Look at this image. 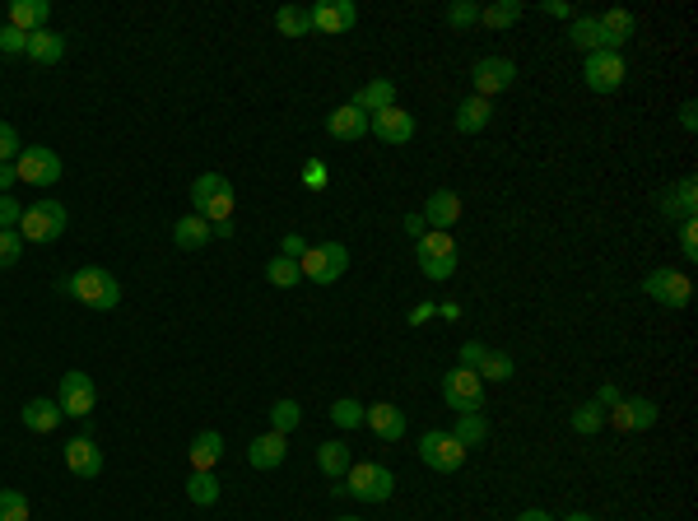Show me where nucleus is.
I'll list each match as a JSON object with an SVG mask.
<instances>
[{
  "instance_id": "43",
  "label": "nucleus",
  "mask_w": 698,
  "mask_h": 521,
  "mask_svg": "<svg viewBox=\"0 0 698 521\" xmlns=\"http://www.w3.org/2000/svg\"><path fill=\"white\" fill-rule=\"evenodd\" d=\"M0 521H28V498L19 489H0Z\"/></svg>"
},
{
  "instance_id": "50",
  "label": "nucleus",
  "mask_w": 698,
  "mask_h": 521,
  "mask_svg": "<svg viewBox=\"0 0 698 521\" xmlns=\"http://www.w3.org/2000/svg\"><path fill=\"white\" fill-rule=\"evenodd\" d=\"M280 256H289V261H303V256H308V242H303V233H284Z\"/></svg>"
},
{
  "instance_id": "32",
  "label": "nucleus",
  "mask_w": 698,
  "mask_h": 521,
  "mask_svg": "<svg viewBox=\"0 0 698 521\" xmlns=\"http://www.w3.org/2000/svg\"><path fill=\"white\" fill-rule=\"evenodd\" d=\"M452 438L461 442V447H484V438H489V419L480 415V410H466V415H457V428H452Z\"/></svg>"
},
{
  "instance_id": "22",
  "label": "nucleus",
  "mask_w": 698,
  "mask_h": 521,
  "mask_svg": "<svg viewBox=\"0 0 698 521\" xmlns=\"http://www.w3.org/2000/svg\"><path fill=\"white\" fill-rule=\"evenodd\" d=\"M596 24H601V38H605V52H615V47H624V42L638 33V19H633L629 10H605L596 14Z\"/></svg>"
},
{
  "instance_id": "16",
  "label": "nucleus",
  "mask_w": 698,
  "mask_h": 521,
  "mask_svg": "<svg viewBox=\"0 0 698 521\" xmlns=\"http://www.w3.org/2000/svg\"><path fill=\"white\" fill-rule=\"evenodd\" d=\"M312 28H317V33H331V38H336V33H349V28L359 24V5H354V0H322V5H312Z\"/></svg>"
},
{
  "instance_id": "15",
  "label": "nucleus",
  "mask_w": 698,
  "mask_h": 521,
  "mask_svg": "<svg viewBox=\"0 0 698 521\" xmlns=\"http://www.w3.org/2000/svg\"><path fill=\"white\" fill-rule=\"evenodd\" d=\"M368 131H373L382 145H410L419 126H415V117H410L405 107H387V112L368 117Z\"/></svg>"
},
{
  "instance_id": "2",
  "label": "nucleus",
  "mask_w": 698,
  "mask_h": 521,
  "mask_svg": "<svg viewBox=\"0 0 698 521\" xmlns=\"http://www.w3.org/2000/svg\"><path fill=\"white\" fill-rule=\"evenodd\" d=\"M66 289L80 298L84 308H94V312H112V308L121 303L117 275H112V270H103V266H80V270H75V275L66 280Z\"/></svg>"
},
{
  "instance_id": "28",
  "label": "nucleus",
  "mask_w": 698,
  "mask_h": 521,
  "mask_svg": "<svg viewBox=\"0 0 698 521\" xmlns=\"http://www.w3.org/2000/svg\"><path fill=\"white\" fill-rule=\"evenodd\" d=\"M47 14H52L47 0H14L10 5V28H19V33H38V28H47Z\"/></svg>"
},
{
  "instance_id": "12",
  "label": "nucleus",
  "mask_w": 698,
  "mask_h": 521,
  "mask_svg": "<svg viewBox=\"0 0 698 521\" xmlns=\"http://www.w3.org/2000/svg\"><path fill=\"white\" fill-rule=\"evenodd\" d=\"M443 396L447 405L457 410V415H466V410H480L484 405V382L480 373H470V368H452V373H443Z\"/></svg>"
},
{
  "instance_id": "1",
  "label": "nucleus",
  "mask_w": 698,
  "mask_h": 521,
  "mask_svg": "<svg viewBox=\"0 0 698 521\" xmlns=\"http://www.w3.org/2000/svg\"><path fill=\"white\" fill-rule=\"evenodd\" d=\"M191 205H196L191 214H201L210 228L229 224L233 219V182L224 173H201L191 182Z\"/></svg>"
},
{
  "instance_id": "41",
  "label": "nucleus",
  "mask_w": 698,
  "mask_h": 521,
  "mask_svg": "<svg viewBox=\"0 0 698 521\" xmlns=\"http://www.w3.org/2000/svg\"><path fill=\"white\" fill-rule=\"evenodd\" d=\"M331 424H336V428H363V401L340 396V401L331 405Z\"/></svg>"
},
{
  "instance_id": "36",
  "label": "nucleus",
  "mask_w": 698,
  "mask_h": 521,
  "mask_svg": "<svg viewBox=\"0 0 698 521\" xmlns=\"http://www.w3.org/2000/svg\"><path fill=\"white\" fill-rule=\"evenodd\" d=\"M568 38L578 42L582 52H605V38H601V24H596V14H578V19H573V33H568Z\"/></svg>"
},
{
  "instance_id": "37",
  "label": "nucleus",
  "mask_w": 698,
  "mask_h": 521,
  "mask_svg": "<svg viewBox=\"0 0 698 521\" xmlns=\"http://www.w3.org/2000/svg\"><path fill=\"white\" fill-rule=\"evenodd\" d=\"M475 373H480V382H508V377L517 373V363H512V354H498V349H489Z\"/></svg>"
},
{
  "instance_id": "20",
  "label": "nucleus",
  "mask_w": 698,
  "mask_h": 521,
  "mask_svg": "<svg viewBox=\"0 0 698 521\" xmlns=\"http://www.w3.org/2000/svg\"><path fill=\"white\" fill-rule=\"evenodd\" d=\"M661 214H671V219H680V224H689L698 210V182L694 177H685V182H675L671 191H661Z\"/></svg>"
},
{
  "instance_id": "53",
  "label": "nucleus",
  "mask_w": 698,
  "mask_h": 521,
  "mask_svg": "<svg viewBox=\"0 0 698 521\" xmlns=\"http://www.w3.org/2000/svg\"><path fill=\"white\" fill-rule=\"evenodd\" d=\"M540 10L550 14V19H573V5H568V0H545Z\"/></svg>"
},
{
  "instance_id": "30",
  "label": "nucleus",
  "mask_w": 698,
  "mask_h": 521,
  "mask_svg": "<svg viewBox=\"0 0 698 521\" xmlns=\"http://www.w3.org/2000/svg\"><path fill=\"white\" fill-rule=\"evenodd\" d=\"M317 466H322L326 480H345L349 466H354V456H349L345 442L331 438V442H322V447H317Z\"/></svg>"
},
{
  "instance_id": "48",
  "label": "nucleus",
  "mask_w": 698,
  "mask_h": 521,
  "mask_svg": "<svg viewBox=\"0 0 698 521\" xmlns=\"http://www.w3.org/2000/svg\"><path fill=\"white\" fill-rule=\"evenodd\" d=\"M680 252H685V261H694V256H698V219L680 224Z\"/></svg>"
},
{
  "instance_id": "38",
  "label": "nucleus",
  "mask_w": 698,
  "mask_h": 521,
  "mask_svg": "<svg viewBox=\"0 0 698 521\" xmlns=\"http://www.w3.org/2000/svg\"><path fill=\"white\" fill-rule=\"evenodd\" d=\"M266 280L275 284V289H294V284L303 280V266L289 261V256H275V261H266Z\"/></svg>"
},
{
  "instance_id": "59",
  "label": "nucleus",
  "mask_w": 698,
  "mask_h": 521,
  "mask_svg": "<svg viewBox=\"0 0 698 521\" xmlns=\"http://www.w3.org/2000/svg\"><path fill=\"white\" fill-rule=\"evenodd\" d=\"M438 317H443V321H461V308H457V303H443V308H438Z\"/></svg>"
},
{
  "instance_id": "34",
  "label": "nucleus",
  "mask_w": 698,
  "mask_h": 521,
  "mask_svg": "<svg viewBox=\"0 0 698 521\" xmlns=\"http://www.w3.org/2000/svg\"><path fill=\"white\" fill-rule=\"evenodd\" d=\"M187 498L196 503V508H215V503H219V480H215V470H191Z\"/></svg>"
},
{
  "instance_id": "25",
  "label": "nucleus",
  "mask_w": 698,
  "mask_h": 521,
  "mask_svg": "<svg viewBox=\"0 0 698 521\" xmlns=\"http://www.w3.org/2000/svg\"><path fill=\"white\" fill-rule=\"evenodd\" d=\"M28 61H38V66H56L61 56H66V38L52 33V28H38V33H28Z\"/></svg>"
},
{
  "instance_id": "11",
  "label": "nucleus",
  "mask_w": 698,
  "mask_h": 521,
  "mask_svg": "<svg viewBox=\"0 0 698 521\" xmlns=\"http://www.w3.org/2000/svg\"><path fill=\"white\" fill-rule=\"evenodd\" d=\"M94 401H98V391H94V377L89 373H66L61 377V387H56V405H61V415L70 419H84V415H94Z\"/></svg>"
},
{
  "instance_id": "51",
  "label": "nucleus",
  "mask_w": 698,
  "mask_h": 521,
  "mask_svg": "<svg viewBox=\"0 0 698 521\" xmlns=\"http://www.w3.org/2000/svg\"><path fill=\"white\" fill-rule=\"evenodd\" d=\"M619 401H624V391H619L615 387V382H605V387L601 391H596V405H601V410H615V405Z\"/></svg>"
},
{
  "instance_id": "29",
  "label": "nucleus",
  "mask_w": 698,
  "mask_h": 521,
  "mask_svg": "<svg viewBox=\"0 0 698 521\" xmlns=\"http://www.w3.org/2000/svg\"><path fill=\"white\" fill-rule=\"evenodd\" d=\"M489 121H494V107H489V98H475V94H470L466 103L457 107V131H461V135H480Z\"/></svg>"
},
{
  "instance_id": "39",
  "label": "nucleus",
  "mask_w": 698,
  "mask_h": 521,
  "mask_svg": "<svg viewBox=\"0 0 698 521\" xmlns=\"http://www.w3.org/2000/svg\"><path fill=\"white\" fill-rule=\"evenodd\" d=\"M298 424H303V405H298V401H275V405H270V428H275V433L289 438Z\"/></svg>"
},
{
  "instance_id": "9",
  "label": "nucleus",
  "mask_w": 698,
  "mask_h": 521,
  "mask_svg": "<svg viewBox=\"0 0 698 521\" xmlns=\"http://www.w3.org/2000/svg\"><path fill=\"white\" fill-rule=\"evenodd\" d=\"M298 266H303V280H312V284H336L340 275L349 270V252L340 247V242H317V247H308V256H303Z\"/></svg>"
},
{
  "instance_id": "17",
  "label": "nucleus",
  "mask_w": 698,
  "mask_h": 521,
  "mask_svg": "<svg viewBox=\"0 0 698 521\" xmlns=\"http://www.w3.org/2000/svg\"><path fill=\"white\" fill-rule=\"evenodd\" d=\"M363 428H373L382 442H401L405 438V410H396L391 401L363 405Z\"/></svg>"
},
{
  "instance_id": "33",
  "label": "nucleus",
  "mask_w": 698,
  "mask_h": 521,
  "mask_svg": "<svg viewBox=\"0 0 698 521\" xmlns=\"http://www.w3.org/2000/svg\"><path fill=\"white\" fill-rule=\"evenodd\" d=\"M526 14L522 0H494V5H480V24L484 28H512Z\"/></svg>"
},
{
  "instance_id": "56",
  "label": "nucleus",
  "mask_w": 698,
  "mask_h": 521,
  "mask_svg": "<svg viewBox=\"0 0 698 521\" xmlns=\"http://www.w3.org/2000/svg\"><path fill=\"white\" fill-rule=\"evenodd\" d=\"M680 126H685V131H694V126H698V107L694 103L680 107Z\"/></svg>"
},
{
  "instance_id": "13",
  "label": "nucleus",
  "mask_w": 698,
  "mask_h": 521,
  "mask_svg": "<svg viewBox=\"0 0 698 521\" xmlns=\"http://www.w3.org/2000/svg\"><path fill=\"white\" fill-rule=\"evenodd\" d=\"M470 80H475V98H494L517 84V66H512L508 56H480L475 70H470Z\"/></svg>"
},
{
  "instance_id": "8",
  "label": "nucleus",
  "mask_w": 698,
  "mask_h": 521,
  "mask_svg": "<svg viewBox=\"0 0 698 521\" xmlns=\"http://www.w3.org/2000/svg\"><path fill=\"white\" fill-rule=\"evenodd\" d=\"M419 461L429 470H438V475H452V470L466 466V447H461L452 433H443V428H429V433L419 438Z\"/></svg>"
},
{
  "instance_id": "4",
  "label": "nucleus",
  "mask_w": 698,
  "mask_h": 521,
  "mask_svg": "<svg viewBox=\"0 0 698 521\" xmlns=\"http://www.w3.org/2000/svg\"><path fill=\"white\" fill-rule=\"evenodd\" d=\"M66 205L61 201H38V205H28L24 219H19V238L24 242H56L61 233H66Z\"/></svg>"
},
{
  "instance_id": "55",
  "label": "nucleus",
  "mask_w": 698,
  "mask_h": 521,
  "mask_svg": "<svg viewBox=\"0 0 698 521\" xmlns=\"http://www.w3.org/2000/svg\"><path fill=\"white\" fill-rule=\"evenodd\" d=\"M433 312H438L433 303H419V308H410V326H424V321H429Z\"/></svg>"
},
{
  "instance_id": "10",
  "label": "nucleus",
  "mask_w": 698,
  "mask_h": 521,
  "mask_svg": "<svg viewBox=\"0 0 698 521\" xmlns=\"http://www.w3.org/2000/svg\"><path fill=\"white\" fill-rule=\"evenodd\" d=\"M629 66H624V56L619 52H591L582 61V84H587L591 94H615L619 84H624Z\"/></svg>"
},
{
  "instance_id": "35",
  "label": "nucleus",
  "mask_w": 698,
  "mask_h": 521,
  "mask_svg": "<svg viewBox=\"0 0 698 521\" xmlns=\"http://www.w3.org/2000/svg\"><path fill=\"white\" fill-rule=\"evenodd\" d=\"M275 28H280L284 38H303V33H312V14L303 5H280L275 10Z\"/></svg>"
},
{
  "instance_id": "5",
  "label": "nucleus",
  "mask_w": 698,
  "mask_h": 521,
  "mask_svg": "<svg viewBox=\"0 0 698 521\" xmlns=\"http://www.w3.org/2000/svg\"><path fill=\"white\" fill-rule=\"evenodd\" d=\"M345 489H349V498H359V503H387V498L396 494V475H391L387 466H377V461H363V466H349Z\"/></svg>"
},
{
  "instance_id": "57",
  "label": "nucleus",
  "mask_w": 698,
  "mask_h": 521,
  "mask_svg": "<svg viewBox=\"0 0 698 521\" xmlns=\"http://www.w3.org/2000/svg\"><path fill=\"white\" fill-rule=\"evenodd\" d=\"M10 182H14V163H0V196H10Z\"/></svg>"
},
{
  "instance_id": "31",
  "label": "nucleus",
  "mask_w": 698,
  "mask_h": 521,
  "mask_svg": "<svg viewBox=\"0 0 698 521\" xmlns=\"http://www.w3.org/2000/svg\"><path fill=\"white\" fill-rule=\"evenodd\" d=\"M61 405L47 401V396H33V401L24 405V428H33V433H52L56 424H61Z\"/></svg>"
},
{
  "instance_id": "27",
  "label": "nucleus",
  "mask_w": 698,
  "mask_h": 521,
  "mask_svg": "<svg viewBox=\"0 0 698 521\" xmlns=\"http://www.w3.org/2000/svg\"><path fill=\"white\" fill-rule=\"evenodd\" d=\"M215 238V228L205 224L201 214H182L173 224V242L182 247V252H196V247H205V242Z\"/></svg>"
},
{
  "instance_id": "7",
  "label": "nucleus",
  "mask_w": 698,
  "mask_h": 521,
  "mask_svg": "<svg viewBox=\"0 0 698 521\" xmlns=\"http://www.w3.org/2000/svg\"><path fill=\"white\" fill-rule=\"evenodd\" d=\"M643 294L652 298V303H661V308H689V298H694V284H689L685 270H671V266H661L652 270L643 280Z\"/></svg>"
},
{
  "instance_id": "49",
  "label": "nucleus",
  "mask_w": 698,
  "mask_h": 521,
  "mask_svg": "<svg viewBox=\"0 0 698 521\" xmlns=\"http://www.w3.org/2000/svg\"><path fill=\"white\" fill-rule=\"evenodd\" d=\"M484 354H489V349H484L480 340H466V345H461V368H470V373H475V368L484 363Z\"/></svg>"
},
{
  "instance_id": "18",
  "label": "nucleus",
  "mask_w": 698,
  "mask_h": 521,
  "mask_svg": "<svg viewBox=\"0 0 698 521\" xmlns=\"http://www.w3.org/2000/svg\"><path fill=\"white\" fill-rule=\"evenodd\" d=\"M66 466L70 475H80V480H98L103 475V452H98L94 438H70L66 442Z\"/></svg>"
},
{
  "instance_id": "61",
  "label": "nucleus",
  "mask_w": 698,
  "mask_h": 521,
  "mask_svg": "<svg viewBox=\"0 0 698 521\" xmlns=\"http://www.w3.org/2000/svg\"><path fill=\"white\" fill-rule=\"evenodd\" d=\"M336 521H359V517H336Z\"/></svg>"
},
{
  "instance_id": "58",
  "label": "nucleus",
  "mask_w": 698,
  "mask_h": 521,
  "mask_svg": "<svg viewBox=\"0 0 698 521\" xmlns=\"http://www.w3.org/2000/svg\"><path fill=\"white\" fill-rule=\"evenodd\" d=\"M517 521H559V517H550V512H540V508H526Z\"/></svg>"
},
{
  "instance_id": "60",
  "label": "nucleus",
  "mask_w": 698,
  "mask_h": 521,
  "mask_svg": "<svg viewBox=\"0 0 698 521\" xmlns=\"http://www.w3.org/2000/svg\"><path fill=\"white\" fill-rule=\"evenodd\" d=\"M559 521H596L591 512H568V517H559Z\"/></svg>"
},
{
  "instance_id": "19",
  "label": "nucleus",
  "mask_w": 698,
  "mask_h": 521,
  "mask_svg": "<svg viewBox=\"0 0 698 521\" xmlns=\"http://www.w3.org/2000/svg\"><path fill=\"white\" fill-rule=\"evenodd\" d=\"M457 219H461V196L457 191H447V187H438L429 196V205H424V224H429L433 233H452Z\"/></svg>"
},
{
  "instance_id": "44",
  "label": "nucleus",
  "mask_w": 698,
  "mask_h": 521,
  "mask_svg": "<svg viewBox=\"0 0 698 521\" xmlns=\"http://www.w3.org/2000/svg\"><path fill=\"white\" fill-rule=\"evenodd\" d=\"M447 24H452V28L480 24V5H470V0H457V5H447Z\"/></svg>"
},
{
  "instance_id": "47",
  "label": "nucleus",
  "mask_w": 698,
  "mask_h": 521,
  "mask_svg": "<svg viewBox=\"0 0 698 521\" xmlns=\"http://www.w3.org/2000/svg\"><path fill=\"white\" fill-rule=\"evenodd\" d=\"M19 219H24V205L14 196H0V228H19Z\"/></svg>"
},
{
  "instance_id": "3",
  "label": "nucleus",
  "mask_w": 698,
  "mask_h": 521,
  "mask_svg": "<svg viewBox=\"0 0 698 521\" xmlns=\"http://www.w3.org/2000/svg\"><path fill=\"white\" fill-rule=\"evenodd\" d=\"M415 256H419V270H424V280H452L457 275V242H452V233H424V238L415 242Z\"/></svg>"
},
{
  "instance_id": "26",
  "label": "nucleus",
  "mask_w": 698,
  "mask_h": 521,
  "mask_svg": "<svg viewBox=\"0 0 698 521\" xmlns=\"http://www.w3.org/2000/svg\"><path fill=\"white\" fill-rule=\"evenodd\" d=\"M187 456H191V470H215L219 456H224V438H219L215 428H205V433H196V438H191Z\"/></svg>"
},
{
  "instance_id": "14",
  "label": "nucleus",
  "mask_w": 698,
  "mask_h": 521,
  "mask_svg": "<svg viewBox=\"0 0 698 521\" xmlns=\"http://www.w3.org/2000/svg\"><path fill=\"white\" fill-rule=\"evenodd\" d=\"M657 401H647V396H624V401L610 410V424L619 428V433H647V428L657 424Z\"/></svg>"
},
{
  "instance_id": "42",
  "label": "nucleus",
  "mask_w": 698,
  "mask_h": 521,
  "mask_svg": "<svg viewBox=\"0 0 698 521\" xmlns=\"http://www.w3.org/2000/svg\"><path fill=\"white\" fill-rule=\"evenodd\" d=\"M19 256H24V238H19V228H0V270L19 266Z\"/></svg>"
},
{
  "instance_id": "54",
  "label": "nucleus",
  "mask_w": 698,
  "mask_h": 521,
  "mask_svg": "<svg viewBox=\"0 0 698 521\" xmlns=\"http://www.w3.org/2000/svg\"><path fill=\"white\" fill-rule=\"evenodd\" d=\"M303 177H308V187H312V191H322V187H326V168H322V163H308V173H303Z\"/></svg>"
},
{
  "instance_id": "52",
  "label": "nucleus",
  "mask_w": 698,
  "mask_h": 521,
  "mask_svg": "<svg viewBox=\"0 0 698 521\" xmlns=\"http://www.w3.org/2000/svg\"><path fill=\"white\" fill-rule=\"evenodd\" d=\"M401 228H405V233H410V238H415V242L424 238V233H429V224H424V214H405V224H401Z\"/></svg>"
},
{
  "instance_id": "40",
  "label": "nucleus",
  "mask_w": 698,
  "mask_h": 521,
  "mask_svg": "<svg viewBox=\"0 0 698 521\" xmlns=\"http://www.w3.org/2000/svg\"><path fill=\"white\" fill-rule=\"evenodd\" d=\"M605 428V410L596 401H587V405H578L573 410V433H582V438H596Z\"/></svg>"
},
{
  "instance_id": "45",
  "label": "nucleus",
  "mask_w": 698,
  "mask_h": 521,
  "mask_svg": "<svg viewBox=\"0 0 698 521\" xmlns=\"http://www.w3.org/2000/svg\"><path fill=\"white\" fill-rule=\"evenodd\" d=\"M19 149H24L19 145V131H14L10 121H0V163H14L19 159Z\"/></svg>"
},
{
  "instance_id": "6",
  "label": "nucleus",
  "mask_w": 698,
  "mask_h": 521,
  "mask_svg": "<svg viewBox=\"0 0 698 521\" xmlns=\"http://www.w3.org/2000/svg\"><path fill=\"white\" fill-rule=\"evenodd\" d=\"M14 177H19L24 187H52L56 177H61V154L47 149V145L19 149V159H14Z\"/></svg>"
},
{
  "instance_id": "21",
  "label": "nucleus",
  "mask_w": 698,
  "mask_h": 521,
  "mask_svg": "<svg viewBox=\"0 0 698 521\" xmlns=\"http://www.w3.org/2000/svg\"><path fill=\"white\" fill-rule=\"evenodd\" d=\"M289 456V438L284 433H261V438H252V447H247V461H252V470H275Z\"/></svg>"
},
{
  "instance_id": "23",
  "label": "nucleus",
  "mask_w": 698,
  "mask_h": 521,
  "mask_svg": "<svg viewBox=\"0 0 698 521\" xmlns=\"http://www.w3.org/2000/svg\"><path fill=\"white\" fill-rule=\"evenodd\" d=\"M326 135H336V140H363V135H368V117H363L354 103H345L326 117Z\"/></svg>"
},
{
  "instance_id": "46",
  "label": "nucleus",
  "mask_w": 698,
  "mask_h": 521,
  "mask_svg": "<svg viewBox=\"0 0 698 521\" xmlns=\"http://www.w3.org/2000/svg\"><path fill=\"white\" fill-rule=\"evenodd\" d=\"M0 52L5 56H24L28 52V33H19V28H0Z\"/></svg>"
},
{
  "instance_id": "24",
  "label": "nucleus",
  "mask_w": 698,
  "mask_h": 521,
  "mask_svg": "<svg viewBox=\"0 0 698 521\" xmlns=\"http://www.w3.org/2000/svg\"><path fill=\"white\" fill-rule=\"evenodd\" d=\"M354 107H359L363 117L387 112V107H396V84H391V80H368L359 94H354Z\"/></svg>"
}]
</instances>
